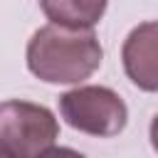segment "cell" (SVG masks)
Here are the masks:
<instances>
[{"label":"cell","mask_w":158,"mask_h":158,"mask_svg":"<svg viewBox=\"0 0 158 158\" xmlns=\"http://www.w3.org/2000/svg\"><path fill=\"white\" fill-rule=\"evenodd\" d=\"M104 59V49L91 30L40 27L27 42V67L47 84H77L89 79Z\"/></svg>","instance_id":"cell-1"},{"label":"cell","mask_w":158,"mask_h":158,"mask_svg":"<svg viewBox=\"0 0 158 158\" xmlns=\"http://www.w3.org/2000/svg\"><path fill=\"white\" fill-rule=\"evenodd\" d=\"M57 138L59 123L47 106L22 99L0 104V148L10 158H40Z\"/></svg>","instance_id":"cell-2"},{"label":"cell","mask_w":158,"mask_h":158,"mask_svg":"<svg viewBox=\"0 0 158 158\" xmlns=\"http://www.w3.org/2000/svg\"><path fill=\"white\" fill-rule=\"evenodd\" d=\"M59 114L62 118L89 136L109 138L126 128L128 109L123 99L109 86H77L59 96Z\"/></svg>","instance_id":"cell-3"},{"label":"cell","mask_w":158,"mask_h":158,"mask_svg":"<svg viewBox=\"0 0 158 158\" xmlns=\"http://www.w3.org/2000/svg\"><path fill=\"white\" fill-rule=\"evenodd\" d=\"M126 77L143 91H158V20L136 25L121 47Z\"/></svg>","instance_id":"cell-4"},{"label":"cell","mask_w":158,"mask_h":158,"mask_svg":"<svg viewBox=\"0 0 158 158\" xmlns=\"http://www.w3.org/2000/svg\"><path fill=\"white\" fill-rule=\"evenodd\" d=\"M42 12L52 20L49 25L64 30H91L106 10V2H79V0H44Z\"/></svg>","instance_id":"cell-5"},{"label":"cell","mask_w":158,"mask_h":158,"mask_svg":"<svg viewBox=\"0 0 158 158\" xmlns=\"http://www.w3.org/2000/svg\"><path fill=\"white\" fill-rule=\"evenodd\" d=\"M40 158H86V156L79 153V151H74V148H67V146H52Z\"/></svg>","instance_id":"cell-6"},{"label":"cell","mask_w":158,"mask_h":158,"mask_svg":"<svg viewBox=\"0 0 158 158\" xmlns=\"http://www.w3.org/2000/svg\"><path fill=\"white\" fill-rule=\"evenodd\" d=\"M148 136H151V146H153V151L158 153V114L151 118V128H148Z\"/></svg>","instance_id":"cell-7"},{"label":"cell","mask_w":158,"mask_h":158,"mask_svg":"<svg viewBox=\"0 0 158 158\" xmlns=\"http://www.w3.org/2000/svg\"><path fill=\"white\" fill-rule=\"evenodd\" d=\"M0 158H10V156H7V153H5L2 148H0Z\"/></svg>","instance_id":"cell-8"}]
</instances>
